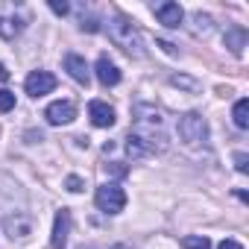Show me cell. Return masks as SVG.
<instances>
[{
    "mask_svg": "<svg viewBox=\"0 0 249 249\" xmlns=\"http://www.w3.org/2000/svg\"><path fill=\"white\" fill-rule=\"evenodd\" d=\"M3 231L12 237V240H27L33 234V217L27 211H15V214H6L3 217Z\"/></svg>",
    "mask_w": 249,
    "mask_h": 249,
    "instance_id": "cell-5",
    "label": "cell"
},
{
    "mask_svg": "<svg viewBox=\"0 0 249 249\" xmlns=\"http://www.w3.org/2000/svg\"><path fill=\"white\" fill-rule=\"evenodd\" d=\"M94 202H97V208L106 211V214H120L123 208H126V191H123L120 185H114V182L100 185L97 194H94Z\"/></svg>",
    "mask_w": 249,
    "mask_h": 249,
    "instance_id": "cell-4",
    "label": "cell"
},
{
    "mask_svg": "<svg viewBox=\"0 0 249 249\" xmlns=\"http://www.w3.org/2000/svg\"><path fill=\"white\" fill-rule=\"evenodd\" d=\"M106 170H108L111 176H126V173H129V170H126V167H123L120 161H111V164H106Z\"/></svg>",
    "mask_w": 249,
    "mask_h": 249,
    "instance_id": "cell-24",
    "label": "cell"
},
{
    "mask_svg": "<svg viewBox=\"0 0 249 249\" xmlns=\"http://www.w3.org/2000/svg\"><path fill=\"white\" fill-rule=\"evenodd\" d=\"M132 135H138L141 141H147L156 153H161L167 147V132H164V117L159 108L153 106H135V126H132Z\"/></svg>",
    "mask_w": 249,
    "mask_h": 249,
    "instance_id": "cell-1",
    "label": "cell"
},
{
    "mask_svg": "<svg viewBox=\"0 0 249 249\" xmlns=\"http://www.w3.org/2000/svg\"><path fill=\"white\" fill-rule=\"evenodd\" d=\"M182 246L185 249H211V240L205 234H188V237H182Z\"/></svg>",
    "mask_w": 249,
    "mask_h": 249,
    "instance_id": "cell-16",
    "label": "cell"
},
{
    "mask_svg": "<svg viewBox=\"0 0 249 249\" xmlns=\"http://www.w3.org/2000/svg\"><path fill=\"white\" fill-rule=\"evenodd\" d=\"M88 117H91L94 126H100V129L114 126V108L108 103H103V100H91L88 103Z\"/></svg>",
    "mask_w": 249,
    "mask_h": 249,
    "instance_id": "cell-9",
    "label": "cell"
},
{
    "mask_svg": "<svg viewBox=\"0 0 249 249\" xmlns=\"http://www.w3.org/2000/svg\"><path fill=\"white\" fill-rule=\"evenodd\" d=\"M65 71H68L71 79H76L79 85H88V82H91V68H88V62H85L82 56H76V53H68V56H65Z\"/></svg>",
    "mask_w": 249,
    "mask_h": 249,
    "instance_id": "cell-10",
    "label": "cell"
},
{
    "mask_svg": "<svg viewBox=\"0 0 249 249\" xmlns=\"http://www.w3.org/2000/svg\"><path fill=\"white\" fill-rule=\"evenodd\" d=\"M170 82H173V85H179V88H188V91H196V88H199L191 76H170Z\"/></svg>",
    "mask_w": 249,
    "mask_h": 249,
    "instance_id": "cell-20",
    "label": "cell"
},
{
    "mask_svg": "<svg viewBox=\"0 0 249 249\" xmlns=\"http://www.w3.org/2000/svg\"><path fill=\"white\" fill-rule=\"evenodd\" d=\"M12 108H15V94L0 88V111H12Z\"/></svg>",
    "mask_w": 249,
    "mask_h": 249,
    "instance_id": "cell-19",
    "label": "cell"
},
{
    "mask_svg": "<svg viewBox=\"0 0 249 249\" xmlns=\"http://www.w3.org/2000/svg\"><path fill=\"white\" fill-rule=\"evenodd\" d=\"M153 12H156L159 24H164V27H170V30H176V27L182 24V18H185L182 6H179V3H173V0H164V3H156V6H153Z\"/></svg>",
    "mask_w": 249,
    "mask_h": 249,
    "instance_id": "cell-8",
    "label": "cell"
},
{
    "mask_svg": "<svg viewBox=\"0 0 249 249\" xmlns=\"http://www.w3.org/2000/svg\"><path fill=\"white\" fill-rule=\"evenodd\" d=\"M126 153H129L132 159H150V156H156V150H153L147 141H141L138 135H132V132H129V138H126Z\"/></svg>",
    "mask_w": 249,
    "mask_h": 249,
    "instance_id": "cell-13",
    "label": "cell"
},
{
    "mask_svg": "<svg viewBox=\"0 0 249 249\" xmlns=\"http://www.w3.org/2000/svg\"><path fill=\"white\" fill-rule=\"evenodd\" d=\"M194 33H211V15H202V12H194Z\"/></svg>",
    "mask_w": 249,
    "mask_h": 249,
    "instance_id": "cell-18",
    "label": "cell"
},
{
    "mask_svg": "<svg viewBox=\"0 0 249 249\" xmlns=\"http://www.w3.org/2000/svg\"><path fill=\"white\" fill-rule=\"evenodd\" d=\"M6 79H9V71H6L3 65H0V82H6Z\"/></svg>",
    "mask_w": 249,
    "mask_h": 249,
    "instance_id": "cell-26",
    "label": "cell"
},
{
    "mask_svg": "<svg viewBox=\"0 0 249 249\" xmlns=\"http://www.w3.org/2000/svg\"><path fill=\"white\" fill-rule=\"evenodd\" d=\"M24 88H27L30 97H44V94H50V91L56 88V76H53L50 71H33V73L27 76Z\"/></svg>",
    "mask_w": 249,
    "mask_h": 249,
    "instance_id": "cell-6",
    "label": "cell"
},
{
    "mask_svg": "<svg viewBox=\"0 0 249 249\" xmlns=\"http://www.w3.org/2000/svg\"><path fill=\"white\" fill-rule=\"evenodd\" d=\"M176 132H179V138H182L188 147H199V144H205V141H208V123H205V117H202V114L188 111V114H182V117H179Z\"/></svg>",
    "mask_w": 249,
    "mask_h": 249,
    "instance_id": "cell-3",
    "label": "cell"
},
{
    "mask_svg": "<svg viewBox=\"0 0 249 249\" xmlns=\"http://www.w3.org/2000/svg\"><path fill=\"white\" fill-rule=\"evenodd\" d=\"M217 249H243V246H240L237 240H231V237H229V240H223V243H220Z\"/></svg>",
    "mask_w": 249,
    "mask_h": 249,
    "instance_id": "cell-25",
    "label": "cell"
},
{
    "mask_svg": "<svg viewBox=\"0 0 249 249\" xmlns=\"http://www.w3.org/2000/svg\"><path fill=\"white\" fill-rule=\"evenodd\" d=\"M50 9H53L56 15H62V18H65V15L71 12V6L65 3V0H50Z\"/></svg>",
    "mask_w": 249,
    "mask_h": 249,
    "instance_id": "cell-22",
    "label": "cell"
},
{
    "mask_svg": "<svg viewBox=\"0 0 249 249\" xmlns=\"http://www.w3.org/2000/svg\"><path fill=\"white\" fill-rule=\"evenodd\" d=\"M106 33H108V38L114 41V47H120L123 53H129V56H135V59L144 56V38H141L138 27H135L129 18H123V15L108 18Z\"/></svg>",
    "mask_w": 249,
    "mask_h": 249,
    "instance_id": "cell-2",
    "label": "cell"
},
{
    "mask_svg": "<svg viewBox=\"0 0 249 249\" xmlns=\"http://www.w3.org/2000/svg\"><path fill=\"white\" fill-rule=\"evenodd\" d=\"M94 71H97V79H100V82H103L106 88H108V85H117V82H120V71H117V65H114V62H111L108 56H100V59H97V68H94Z\"/></svg>",
    "mask_w": 249,
    "mask_h": 249,
    "instance_id": "cell-12",
    "label": "cell"
},
{
    "mask_svg": "<svg viewBox=\"0 0 249 249\" xmlns=\"http://www.w3.org/2000/svg\"><path fill=\"white\" fill-rule=\"evenodd\" d=\"M68 231H71V211L62 208V211L56 214V223H53L50 246H53V249H65V243H68Z\"/></svg>",
    "mask_w": 249,
    "mask_h": 249,
    "instance_id": "cell-11",
    "label": "cell"
},
{
    "mask_svg": "<svg viewBox=\"0 0 249 249\" xmlns=\"http://www.w3.org/2000/svg\"><path fill=\"white\" fill-rule=\"evenodd\" d=\"M65 188H68L71 194H79V191L85 188V182H82L79 176H68V179H65Z\"/></svg>",
    "mask_w": 249,
    "mask_h": 249,
    "instance_id": "cell-21",
    "label": "cell"
},
{
    "mask_svg": "<svg viewBox=\"0 0 249 249\" xmlns=\"http://www.w3.org/2000/svg\"><path fill=\"white\" fill-rule=\"evenodd\" d=\"M234 167H237L240 173L249 170V159H246V153H234Z\"/></svg>",
    "mask_w": 249,
    "mask_h": 249,
    "instance_id": "cell-23",
    "label": "cell"
},
{
    "mask_svg": "<svg viewBox=\"0 0 249 249\" xmlns=\"http://www.w3.org/2000/svg\"><path fill=\"white\" fill-rule=\"evenodd\" d=\"M226 47H229L234 56H240L243 47H246V30H243V27H231V30H226Z\"/></svg>",
    "mask_w": 249,
    "mask_h": 249,
    "instance_id": "cell-14",
    "label": "cell"
},
{
    "mask_svg": "<svg viewBox=\"0 0 249 249\" xmlns=\"http://www.w3.org/2000/svg\"><path fill=\"white\" fill-rule=\"evenodd\" d=\"M231 117H234L237 129H246L249 126V100H237L234 108H231Z\"/></svg>",
    "mask_w": 249,
    "mask_h": 249,
    "instance_id": "cell-15",
    "label": "cell"
},
{
    "mask_svg": "<svg viewBox=\"0 0 249 249\" xmlns=\"http://www.w3.org/2000/svg\"><path fill=\"white\" fill-rule=\"evenodd\" d=\"M18 33H21V24H18V21L0 18V36H3V38H15Z\"/></svg>",
    "mask_w": 249,
    "mask_h": 249,
    "instance_id": "cell-17",
    "label": "cell"
},
{
    "mask_svg": "<svg viewBox=\"0 0 249 249\" xmlns=\"http://www.w3.org/2000/svg\"><path fill=\"white\" fill-rule=\"evenodd\" d=\"M44 117H47L50 126H65V123H71V120L76 117V106H73L71 100H56V103L47 106Z\"/></svg>",
    "mask_w": 249,
    "mask_h": 249,
    "instance_id": "cell-7",
    "label": "cell"
}]
</instances>
